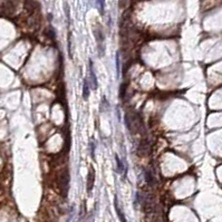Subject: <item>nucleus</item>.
<instances>
[{"label":"nucleus","mask_w":222,"mask_h":222,"mask_svg":"<svg viewBox=\"0 0 222 222\" xmlns=\"http://www.w3.org/2000/svg\"><path fill=\"white\" fill-rule=\"evenodd\" d=\"M150 144H148V142H146L145 140H142L141 141V143L138 144V147H137V151H138V154L141 155H147L148 153H150Z\"/></svg>","instance_id":"obj_6"},{"label":"nucleus","mask_w":222,"mask_h":222,"mask_svg":"<svg viewBox=\"0 0 222 222\" xmlns=\"http://www.w3.org/2000/svg\"><path fill=\"white\" fill-rule=\"evenodd\" d=\"M73 38H71V34L68 35V50H69V55H70V58H73Z\"/></svg>","instance_id":"obj_11"},{"label":"nucleus","mask_w":222,"mask_h":222,"mask_svg":"<svg viewBox=\"0 0 222 222\" xmlns=\"http://www.w3.org/2000/svg\"><path fill=\"white\" fill-rule=\"evenodd\" d=\"M95 184V170L93 166H90L88 169V173H87V178H86V187H87V192L90 193Z\"/></svg>","instance_id":"obj_3"},{"label":"nucleus","mask_w":222,"mask_h":222,"mask_svg":"<svg viewBox=\"0 0 222 222\" xmlns=\"http://www.w3.org/2000/svg\"><path fill=\"white\" fill-rule=\"evenodd\" d=\"M90 79L92 88H93V90H96V88H97V78H96L95 71H94L93 62H92V60H90Z\"/></svg>","instance_id":"obj_5"},{"label":"nucleus","mask_w":222,"mask_h":222,"mask_svg":"<svg viewBox=\"0 0 222 222\" xmlns=\"http://www.w3.org/2000/svg\"><path fill=\"white\" fill-rule=\"evenodd\" d=\"M144 178H145V181H146L147 185H150V187H154V185H155L156 178H155V175H154V172H153L150 168L144 170Z\"/></svg>","instance_id":"obj_4"},{"label":"nucleus","mask_w":222,"mask_h":222,"mask_svg":"<svg viewBox=\"0 0 222 222\" xmlns=\"http://www.w3.org/2000/svg\"><path fill=\"white\" fill-rule=\"evenodd\" d=\"M90 97V83L88 81H84V86H83V98L87 101Z\"/></svg>","instance_id":"obj_9"},{"label":"nucleus","mask_w":222,"mask_h":222,"mask_svg":"<svg viewBox=\"0 0 222 222\" xmlns=\"http://www.w3.org/2000/svg\"><path fill=\"white\" fill-rule=\"evenodd\" d=\"M94 36H95V38H96L98 47L101 48L102 43L104 41V35H103V30H102L101 26H97L96 28H94Z\"/></svg>","instance_id":"obj_7"},{"label":"nucleus","mask_w":222,"mask_h":222,"mask_svg":"<svg viewBox=\"0 0 222 222\" xmlns=\"http://www.w3.org/2000/svg\"><path fill=\"white\" fill-rule=\"evenodd\" d=\"M115 160H116V163H117V172L122 174V173L124 172V165H123V163L121 162L118 155H115Z\"/></svg>","instance_id":"obj_10"},{"label":"nucleus","mask_w":222,"mask_h":222,"mask_svg":"<svg viewBox=\"0 0 222 222\" xmlns=\"http://www.w3.org/2000/svg\"><path fill=\"white\" fill-rule=\"evenodd\" d=\"M90 155H92V159H95V144L90 141Z\"/></svg>","instance_id":"obj_13"},{"label":"nucleus","mask_w":222,"mask_h":222,"mask_svg":"<svg viewBox=\"0 0 222 222\" xmlns=\"http://www.w3.org/2000/svg\"><path fill=\"white\" fill-rule=\"evenodd\" d=\"M114 205H115V210H116V213H117V215H118L120 220H121V222H126V219H125L124 213H123V211L120 209V205H118L117 196H115V202H114Z\"/></svg>","instance_id":"obj_8"},{"label":"nucleus","mask_w":222,"mask_h":222,"mask_svg":"<svg viewBox=\"0 0 222 222\" xmlns=\"http://www.w3.org/2000/svg\"><path fill=\"white\" fill-rule=\"evenodd\" d=\"M125 125L129 129V132L132 133H138L143 126L140 120V116L137 114L131 113V112H127L125 114Z\"/></svg>","instance_id":"obj_1"},{"label":"nucleus","mask_w":222,"mask_h":222,"mask_svg":"<svg viewBox=\"0 0 222 222\" xmlns=\"http://www.w3.org/2000/svg\"><path fill=\"white\" fill-rule=\"evenodd\" d=\"M23 9H25V15L27 17H30L32 15H36L37 12H40V6L35 0H25Z\"/></svg>","instance_id":"obj_2"},{"label":"nucleus","mask_w":222,"mask_h":222,"mask_svg":"<svg viewBox=\"0 0 222 222\" xmlns=\"http://www.w3.org/2000/svg\"><path fill=\"white\" fill-rule=\"evenodd\" d=\"M98 5V8H99V11L101 14L104 12V6H105V0H96Z\"/></svg>","instance_id":"obj_12"}]
</instances>
